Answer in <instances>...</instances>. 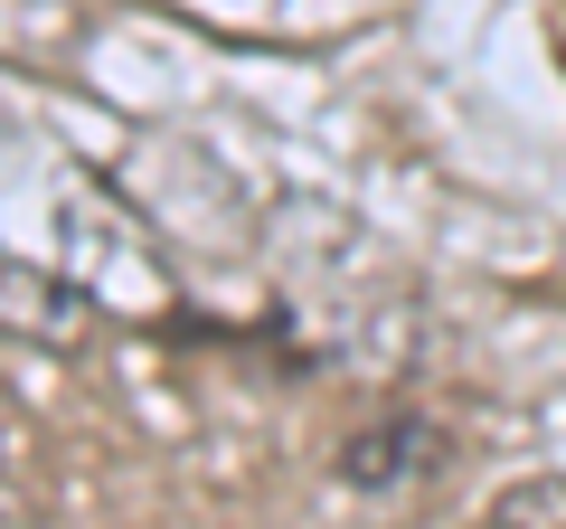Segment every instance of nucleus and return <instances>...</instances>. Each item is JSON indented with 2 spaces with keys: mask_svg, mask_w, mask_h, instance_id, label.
I'll return each mask as SVG.
<instances>
[{
  "mask_svg": "<svg viewBox=\"0 0 566 529\" xmlns=\"http://www.w3.org/2000/svg\"><path fill=\"white\" fill-rule=\"evenodd\" d=\"M57 237H66V274H76L85 293H104V303H133V284H123L114 264H133V274H151V284H170L161 264H151V246L133 237V218H123L95 180L57 189Z\"/></svg>",
  "mask_w": 566,
  "mask_h": 529,
  "instance_id": "nucleus-1",
  "label": "nucleus"
},
{
  "mask_svg": "<svg viewBox=\"0 0 566 529\" xmlns=\"http://www.w3.org/2000/svg\"><path fill=\"white\" fill-rule=\"evenodd\" d=\"M85 322H95V293L76 284V274H48V264L10 256L0 246V331L29 350H76Z\"/></svg>",
  "mask_w": 566,
  "mask_h": 529,
  "instance_id": "nucleus-2",
  "label": "nucleus"
},
{
  "mask_svg": "<svg viewBox=\"0 0 566 529\" xmlns=\"http://www.w3.org/2000/svg\"><path fill=\"white\" fill-rule=\"evenodd\" d=\"M434 464H444V445H434V426H416V416H387V426H368V435L340 445V483H359V491H406Z\"/></svg>",
  "mask_w": 566,
  "mask_h": 529,
  "instance_id": "nucleus-3",
  "label": "nucleus"
},
{
  "mask_svg": "<svg viewBox=\"0 0 566 529\" xmlns=\"http://www.w3.org/2000/svg\"><path fill=\"white\" fill-rule=\"evenodd\" d=\"M491 520H501V529H528V520H566V473H528V483L491 491Z\"/></svg>",
  "mask_w": 566,
  "mask_h": 529,
  "instance_id": "nucleus-4",
  "label": "nucleus"
},
{
  "mask_svg": "<svg viewBox=\"0 0 566 529\" xmlns=\"http://www.w3.org/2000/svg\"><path fill=\"white\" fill-rule=\"evenodd\" d=\"M0 483H10V426H0Z\"/></svg>",
  "mask_w": 566,
  "mask_h": 529,
  "instance_id": "nucleus-5",
  "label": "nucleus"
}]
</instances>
